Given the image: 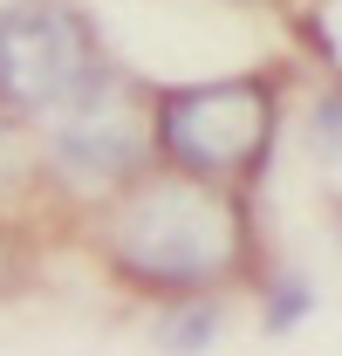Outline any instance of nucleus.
I'll use <instances>...</instances> for the list:
<instances>
[{"label":"nucleus","instance_id":"1","mask_svg":"<svg viewBox=\"0 0 342 356\" xmlns=\"http://www.w3.org/2000/svg\"><path fill=\"white\" fill-rule=\"evenodd\" d=\"M240 254V220L233 206L192 185V178H171L151 185L117 226V261L158 288H192V281H213L219 267H233Z\"/></svg>","mask_w":342,"mask_h":356},{"label":"nucleus","instance_id":"2","mask_svg":"<svg viewBox=\"0 0 342 356\" xmlns=\"http://www.w3.org/2000/svg\"><path fill=\"white\" fill-rule=\"evenodd\" d=\"M103 83L96 35L62 0H14L0 7V103L62 117Z\"/></svg>","mask_w":342,"mask_h":356},{"label":"nucleus","instance_id":"3","mask_svg":"<svg viewBox=\"0 0 342 356\" xmlns=\"http://www.w3.org/2000/svg\"><path fill=\"white\" fill-rule=\"evenodd\" d=\"M274 131V89L267 83H213L178 89L158 103V137L192 172H247Z\"/></svg>","mask_w":342,"mask_h":356},{"label":"nucleus","instance_id":"4","mask_svg":"<svg viewBox=\"0 0 342 356\" xmlns=\"http://www.w3.org/2000/svg\"><path fill=\"white\" fill-rule=\"evenodd\" d=\"M55 151H62V165L76 178H117L137 165V151H144V124H137V110H130L124 96L110 83H96L83 103H69L62 117H55Z\"/></svg>","mask_w":342,"mask_h":356},{"label":"nucleus","instance_id":"5","mask_svg":"<svg viewBox=\"0 0 342 356\" xmlns=\"http://www.w3.org/2000/svg\"><path fill=\"white\" fill-rule=\"evenodd\" d=\"M213 336H219V315H213V309H178L165 329H158V343H165V350H178V356L206 350Z\"/></svg>","mask_w":342,"mask_h":356},{"label":"nucleus","instance_id":"6","mask_svg":"<svg viewBox=\"0 0 342 356\" xmlns=\"http://www.w3.org/2000/svg\"><path fill=\"white\" fill-rule=\"evenodd\" d=\"M308 309V288H295V281H281V288H274V302H267V322H274V329H295V315Z\"/></svg>","mask_w":342,"mask_h":356},{"label":"nucleus","instance_id":"7","mask_svg":"<svg viewBox=\"0 0 342 356\" xmlns=\"http://www.w3.org/2000/svg\"><path fill=\"white\" fill-rule=\"evenodd\" d=\"M315 144H322V151H336V158H342V96H329V103L315 110Z\"/></svg>","mask_w":342,"mask_h":356},{"label":"nucleus","instance_id":"8","mask_svg":"<svg viewBox=\"0 0 342 356\" xmlns=\"http://www.w3.org/2000/svg\"><path fill=\"white\" fill-rule=\"evenodd\" d=\"M14 158H21V151H14V131H7V117H0V185L14 178Z\"/></svg>","mask_w":342,"mask_h":356}]
</instances>
